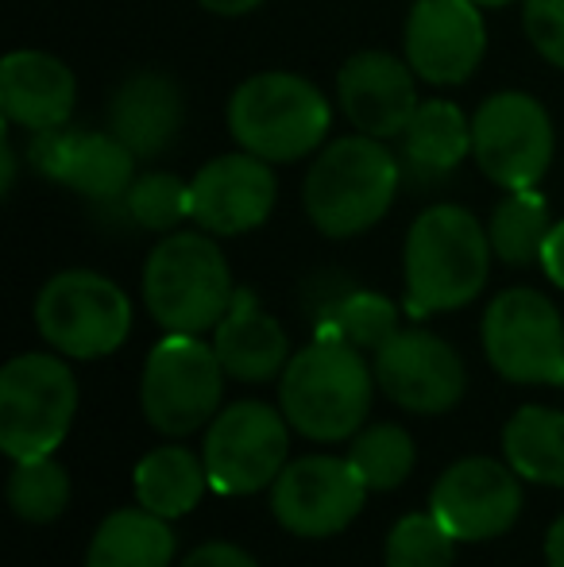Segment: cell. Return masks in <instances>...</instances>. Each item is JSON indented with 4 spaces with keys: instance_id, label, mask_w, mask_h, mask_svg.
I'll return each instance as SVG.
<instances>
[{
    "instance_id": "277c9868",
    "label": "cell",
    "mask_w": 564,
    "mask_h": 567,
    "mask_svg": "<svg viewBox=\"0 0 564 567\" xmlns=\"http://www.w3.org/2000/svg\"><path fill=\"white\" fill-rule=\"evenodd\" d=\"M283 413L309 441H345L371 413V367L340 337H314L290 355L279 386Z\"/></svg>"
},
{
    "instance_id": "4316f807",
    "label": "cell",
    "mask_w": 564,
    "mask_h": 567,
    "mask_svg": "<svg viewBox=\"0 0 564 567\" xmlns=\"http://www.w3.org/2000/svg\"><path fill=\"white\" fill-rule=\"evenodd\" d=\"M394 332H399V306L371 290L340 293L317 321V337H340L360 351H379Z\"/></svg>"
},
{
    "instance_id": "1f68e13d",
    "label": "cell",
    "mask_w": 564,
    "mask_h": 567,
    "mask_svg": "<svg viewBox=\"0 0 564 567\" xmlns=\"http://www.w3.org/2000/svg\"><path fill=\"white\" fill-rule=\"evenodd\" d=\"M522 28L537 54L550 66L564 70V0H526L522 4Z\"/></svg>"
},
{
    "instance_id": "5b68a950",
    "label": "cell",
    "mask_w": 564,
    "mask_h": 567,
    "mask_svg": "<svg viewBox=\"0 0 564 567\" xmlns=\"http://www.w3.org/2000/svg\"><path fill=\"white\" fill-rule=\"evenodd\" d=\"M233 298V270L209 231H166L143 262V301L166 332H213Z\"/></svg>"
},
{
    "instance_id": "74e56055",
    "label": "cell",
    "mask_w": 564,
    "mask_h": 567,
    "mask_svg": "<svg viewBox=\"0 0 564 567\" xmlns=\"http://www.w3.org/2000/svg\"><path fill=\"white\" fill-rule=\"evenodd\" d=\"M472 4H480V8H506V4H514V0H472Z\"/></svg>"
},
{
    "instance_id": "3957f363",
    "label": "cell",
    "mask_w": 564,
    "mask_h": 567,
    "mask_svg": "<svg viewBox=\"0 0 564 567\" xmlns=\"http://www.w3.org/2000/svg\"><path fill=\"white\" fill-rule=\"evenodd\" d=\"M329 127V97L309 78L290 70L244 78L228 97V135L240 143V151H252L271 166L317 155Z\"/></svg>"
},
{
    "instance_id": "e0dca14e",
    "label": "cell",
    "mask_w": 564,
    "mask_h": 567,
    "mask_svg": "<svg viewBox=\"0 0 564 567\" xmlns=\"http://www.w3.org/2000/svg\"><path fill=\"white\" fill-rule=\"evenodd\" d=\"M376 386L410 413H449L464 398V359L425 329H399L376 351Z\"/></svg>"
},
{
    "instance_id": "cb8c5ba5",
    "label": "cell",
    "mask_w": 564,
    "mask_h": 567,
    "mask_svg": "<svg viewBox=\"0 0 564 567\" xmlns=\"http://www.w3.org/2000/svg\"><path fill=\"white\" fill-rule=\"evenodd\" d=\"M205 486H209L205 460H197L194 452L178 449V444H166V449L147 452L136 463L140 506L158 517H166V522L189 514V509L202 502Z\"/></svg>"
},
{
    "instance_id": "836d02e7",
    "label": "cell",
    "mask_w": 564,
    "mask_h": 567,
    "mask_svg": "<svg viewBox=\"0 0 564 567\" xmlns=\"http://www.w3.org/2000/svg\"><path fill=\"white\" fill-rule=\"evenodd\" d=\"M542 270L557 290H564V220H557L545 239V251H542Z\"/></svg>"
},
{
    "instance_id": "2e32d148",
    "label": "cell",
    "mask_w": 564,
    "mask_h": 567,
    "mask_svg": "<svg viewBox=\"0 0 564 567\" xmlns=\"http://www.w3.org/2000/svg\"><path fill=\"white\" fill-rule=\"evenodd\" d=\"M519 471L488 455L460 460L437 478L429 509L457 540L503 537L522 514Z\"/></svg>"
},
{
    "instance_id": "8992f818",
    "label": "cell",
    "mask_w": 564,
    "mask_h": 567,
    "mask_svg": "<svg viewBox=\"0 0 564 567\" xmlns=\"http://www.w3.org/2000/svg\"><path fill=\"white\" fill-rule=\"evenodd\" d=\"M78 413L74 371L59 355L28 351L0 371V449L12 460H39L66 441Z\"/></svg>"
},
{
    "instance_id": "6da1fadb",
    "label": "cell",
    "mask_w": 564,
    "mask_h": 567,
    "mask_svg": "<svg viewBox=\"0 0 564 567\" xmlns=\"http://www.w3.org/2000/svg\"><path fill=\"white\" fill-rule=\"evenodd\" d=\"M402 186V163L383 140L340 135L314 155L301 182V209L329 239H352L391 213Z\"/></svg>"
},
{
    "instance_id": "7c38bea8",
    "label": "cell",
    "mask_w": 564,
    "mask_h": 567,
    "mask_svg": "<svg viewBox=\"0 0 564 567\" xmlns=\"http://www.w3.org/2000/svg\"><path fill=\"white\" fill-rule=\"evenodd\" d=\"M28 163L43 178L59 182L93 205H124L132 182L140 178V158L109 127L93 132V127L62 124L51 132L28 135Z\"/></svg>"
},
{
    "instance_id": "ffe728a7",
    "label": "cell",
    "mask_w": 564,
    "mask_h": 567,
    "mask_svg": "<svg viewBox=\"0 0 564 567\" xmlns=\"http://www.w3.org/2000/svg\"><path fill=\"white\" fill-rule=\"evenodd\" d=\"M78 105V78L47 51H12L0 62V113L28 135L70 124Z\"/></svg>"
},
{
    "instance_id": "ac0fdd59",
    "label": "cell",
    "mask_w": 564,
    "mask_h": 567,
    "mask_svg": "<svg viewBox=\"0 0 564 567\" xmlns=\"http://www.w3.org/2000/svg\"><path fill=\"white\" fill-rule=\"evenodd\" d=\"M340 113L360 135L399 140L410 116L418 113V74L407 59L391 51H360L337 74Z\"/></svg>"
},
{
    "instance_id": "8d00e7d4",
    "label": "cell",
    "mask_w": 564,
    "mask_h": 567,
    "mask_svg": "<svg viewBox=\"0 0 564 567\" xmlns=\"http://www.w3.org/2000/svg\"><path fill=\"white\" fill-rule=\"evenodd\" d=\"M0 174H4V178H0V194L8 197L16 189V147L8 143V135L0 140Z\"/></svg>"
},
{
    "instance_id": "7402d4cb",
    "label": "cell",
    "mask_w": 564,
    "mask_h": 567,
    "mask_svg": "<svg viewBox=\"0 0 564 567\" xmlns=\"http://www.w3.org/2000/svg\"><path fill=\"white\" fill-rule=\"evenodd\" d=\"M468 155H472V116H464L460 105L444 97L422 101L399 135L402 178L414 186L449 178Z\"/></svg>"
},
{
    "instance_id": "f1b7e54d",
    "label": "cell",
    "mask_w": 564,
    "mask_h": 567,
    "mask_svg": "<svg viewBox=\"0 0 564 567\" xmlns=\"http://www.w3.org/2000/svg\"><path fill=\"white\" fill-rule=\"evenodd\" d=\"M348 463L360 471L368 491H394L414 471V441L399 425H371L352 441Z\"/></svg>"
},
{
    "instance_id": "f546056e",
    "label": "cell",
    "mask_w": 564,
    "mask_h": 567,
    "mask_svg": "<svg viewBox=\"0 0 564 567\" xmlns=\"http://www.w3.org/2000/svg\"><path fill=\"white\" fill-rule=\"evenodd\" d=\"M121 209L143 231H178L189 220V182L171 171H147L132 182Z\"/></svg>"
},
{
    "instance_id": "8fae6325",
    "label": "cell",
    "mask_w": 564,
    "mask_h": 567,
    "mask_svg": "<svg viewBox=\"0 0 564 567\" xmlns=\"http://www.w3.org/2000/svg\"><path fill=\"white\" fill-rule=\"evenodd\" d=\"M286 425H290L286 413L271 410L267 402H236L217 413L202 452L213 491L256 494L275 486L290 452Z\"/></svg>"
},
{
    "instance_id": "83f0119b",
    "label": "cell",
    "mask_w": 564,
    "mask_h": 567,
    "mask_svg": "<svg viewBox=\"0 0 564 567\" xmlns=\"http://www.w3.org/2000/svg\"><path fill=\"white\" fill-rule=\"evenodd\" d=\"M8 506L16 509L20 522L47 525L59 522L70 506V475L62 463L51 455L39 460H16L12 475H8Z\"/></svg>"
},
{
    "instance_id": "52a82bcc",
    "label": "cell",
    "mask_w": 564,
    "mask_h": 567,
    "mask_svg": "<svg viewBox=\"0 0 564 567\" xmlns=\"http://www.w3.org/2000/svg\"><path fill=\"white\" fill-rule=\"evenodd\" d=\"M225 394V367L213 343L186 332H166L151 348L140 379V405L151 429L166 436H189L217 417Z\"/></svg>"
},
{
    "instance_id": "ba28073f",
    "label": "cell",
    "mask_w": 564,
    "mask_h": 567,
    "mask_svg": "<svg viewBox=\"0 0 564 567\" xmlns=\"http://www.w3.org/2000/svg\"><path fill=\"white\" fill-rule=\"evenodd\" d=\"M39 337L66 359L113 355L132 332V301L98 270H62L35 298Z\"/></svg>"
},
{
    "instance_id": "5bb4252c",
    "label": "cell",
    "mask_w": 564,
    "mask_h": 567,
    "mask_svg": "<svg viewBox=\"0 0 564 567\" xmlns=\"http://www.w3.org/2000/svg\"><path fill=\"white\" fill-rule=\"evenodd\" d=\"M368 498V483L348 460L306 455L283 467L271 486V509L294 537H332L348 529Z\"/></svg>"
},
{
    "instance_id": "d590c367",
    "label": "cell",
    "mask_w": 564,
    "mask_h": 567,
    "mask_svg": "<svg viewBox=\"0 0 564 567\" xmlns=\"http://www.w3.org/2000/svg\"><path fill=\"white\" fill-rule=\"evenodd\" d=\"M545 564L564 567V514L550 525V533H545Z\"/></svg>"
},
{
    "instance_id": "4dcf8cb0",
    "label": "cell",
    "mask_w": 564,
    "mask_h": 567,
    "mask_svg": "<svg viewBox=\"0 0 564 567\" xmlns=\"http://www.w3.org/2000/svg\"><path fill=\"white\" fill-rule=\"evenodd\" d=\"M387 567H452L457 537L429 514H410L387 537Z\"/></svg>"
},
{
    "instance_id": "30bf717a",
    "label": "cell",
    "mask_w": 564,
    "mask_h": 567,
    "mask_svg": "<svg viewBox=\"0 0 564 567\" xmlns=\"http://www.w3.org/2000/svg\"><path fill=\"white\" fill-rule=\"evenodd\" d=\"M488 363L511 382L561 386L564 379V321L550 298L530 286L503 290L483 313Z\"/></svg>"
},
{
    "instance_id": "44dd1931",
    "label": "cell",
    "mask_w": 564,
    "mask_h": 567,
    "mask_svg": "<svg viewBox=\"0 0 564 567\" xmlns=\"http://www.w3.org/2000/svg\"><path fill=\"white\" fill-rule=\"evenodd\" d=\"M213 351L236 382H267L290 363V340L283 324L259 306L252 290H236L228 313L213 329Z\"/></svg>"
},
{
    "instance_id": "9a60e30c",
    "label": "cell",
    "mask_w": 564,
    "mask_h": 567,
    "mask_svg": "<svg viewBox=\"0 0 564 567\" xmlns=\"http://www.w3.org/2000/svg\"><path fill=\"white\" fill-rule=\"evenodd\" d=\"M279 182L252 151L217 155L189 178V220L209 236H244L271 220Z\"/></svg>"
},
{
    "instance_id": "7a4b0ae2",
    "label": "cell",
    "mask_w": 564,
    "mask_h": 567,
    "mask_svg": "<svg viewBox=\"0 0 564 567\" xmlns=\"http://www.w3.org/2000/svg\"><path fill=\"white\" fill-rule=\"evenodd\" d=\"M488 225L472 217L464 205H429L410 225L402 247V275H407V313L433 317L452 313L480 298L491 275Z\"/></svg>"
},
{
    "instance_id": "603a6c76",
    "label": "cell",
    "mask_w": 564,
    "mask_h": 567,
    "mask_svg": "<svg viewBox=\"0 0 564 567\" xmlns=\"http://www.w3.org/2000/svg\"><path fill=\"white\" fill-rule=\"evenodd\" d=\"M174 533L151 509H116L98 525L85 567H171Z\"/></svg>"
},
{
    "instance_id": "4fadbf2b",
    "label": "cell",
    "mask_w": 564,
    "mask_h": 567,
    "mask_svg": "<svg viewBox=\"0 0 564 567\" xmlns=\"http://www.w3.org/2000/svg\"><path fill=\"white\" fill-rule=\"evenodd\" d=\"M488 54L483 8L472 0H414L402 28V59L418 82L452 90L480 70Z\"/></svg>"
},
{
    "instance_id": "d4e9b609",
    "label": "cell",
    "mask_w": 564,
    "mask_h": 567,
    "mask_svg": "<svg viewBox=\"0 0 564 567\" xmlns=\"http://www.w3.org/2000/svg\"><path fill=\"white\" fill-rule=\"evenodd\" d=\"M503 452L526 483L564 486V413L522 405L503 429Z\"/></svg>"
},
{
    "instance_id": "484cf974",
    "label": "cell",
    "mask_w": 564,
    "mask_h": 567,
    "mask_svg": "<svg viewBox=\"0 0 564 567\" xmlns=\"http://www.w3.org/2000/svg\"><path fill=\"white\" fill-rule=\"evenodd\" d=\"M550 231H553L550 205H545V197L537 189H506V197L491 209L488 220L491 251L506 267L542 262Z\"/></svg>"
},
{
    "instance_id": "d6a6232c",
    "label": "cell",
    "mask_w": 564,
    "mask_h": 567,
    "mask_svg": "<svg viewBox=\"0 0 564 567\" xmlns=\"http://www.w3.org/2000/svg\"><path fill=\"white\" fill-rule=\"evenodd\" d=\"M178 567H259L244 553L240 545H228V540H213V545H202L186 556Z\"/></svg>"
},
{
    "instance_id": "f35d334b",
    "label": "cell",
    "mask_w": 564,
    "mask_h": 567,
    "mask_svg": "<svg viewBox=\"0 0 564 567\" xmlns=\"http://www.w3.org/2000/svg\"><path fill=\"white\" fill-rule=\"evenodd\" d=\"M561 386H564V379H561Z\"/></svg>"
},
{
    "instance_id": "e575fe53",
    "label": "cell",
    "mask_w": 564,
    "mask_h": 567,
    "mask_svg": "<svg viewBox=\"0 0 564 567\" xmlns=\"http://www.w3.org/2000/svg\"><path fill=\"white\" fill-rule=\"evenodd\" d=\"M197 4L205 8V12H213V16H248V12H256V8H264L267 0H197Z\"/></svg>"
},
{
    "instance_id": "9c48e42d",
    "label": "cell",
    "mask_w": 564,
    "mask_h": 567,
    "mask_svg": "<svg viewBox=\"0 0 564 567\" xmlns=\"http://www.w3.org/2000/svg\"><path fill=\"white\" fill-rule=\"evenodd\" d=\"M557 127L534 93H491L472 113V158L499 189H537L553 166Z\"/></svg>"
},
{
    "instance_id": "d6986e66",
    "label": "cell",
    "mask_w": 564,
    "mask_h": 567,
    "mask_svg": "<svg viewBox=\"0 0 564 567\" xmlns=\"http://www.w3.org/2000/svg\"><path fill=\"white\" fill-rule=\"evenodd\" d=\"M105 124L136 158H155L174 147L186 124V93L166 70H132L109 97Z\"/></svg>"
}]
</instances>
